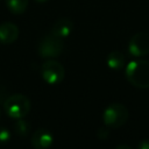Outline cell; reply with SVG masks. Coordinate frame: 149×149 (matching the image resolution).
Returning <instances> with one entry per match:
<instances>
[{
    "mask_svg": "<svg viewBox=\"0 0 149 149\" xmlns=\"http://www.w3.org/2000/svg\"><path fill=\"white\" fill-rule=\"evenodd\" d=\"M19 37V28L12 22H3L0 24V43L12 44Z\"/></svg>",
    "mask_w": 149,
    "mask_h": 149,
    "instance_id": "obj_8",
    "label": "cell"
},
{
    "mask_svg": "<svg viewBox=\"0 0 149 149\" xmlns=\"http://www.w3.org/2000/svg\"><path fill=\"white\" fill-rule=\"evenodd\" d=\"M106 63L107 66L112 70H121L125 66V56L118 50L111 51L106 58Z\"/></svg>",
    "mask_w": 149,
    "mask_h": 149,
    "instance_id": "obj_10",
    "label": "cell"
},
{
    "mask_svg": "<svg viewBox=\"0 0 149 149\" xmlns=\"http://www.w3.org/2000/svg\"><path fill=\"white\" fill-rule=\"evenodd\" d=\"M54 142V135L49 129L38 128L30 136V143L34 149H49Z\"/></svg>",
    "mask_w": 149,
    "mask_h": 149,
    "instance_id": "obj_7",
    "label": "cell"
},
{
    "mask_svg": "<svg viewBox=\"0 0 149 149\" xmlns=\"http://www.w3.org/2000/svg\"><path fill=\"white\" fill-rule=\"evenodd\" d=\"M126 78L133 86L137 88L149 87V61L135 59L126 66Z\"/></svg>",
    "mask_w": 149,
    "mask_h": 149,
    "instance_id": "obj_1",
    "label": "cell"
},
{
    "mask_svg": "<svg viewBox=\"0 0 149 149\" xmlns=\"http://www.w3.org/2000/svg\"><path fill=\"white\" fill-rule=\"evenodd\" d=\"M128 116L129 113L125 105L113 102L105 108L102 113V121L108 128H119L127 122Z\"/></svg>",
    "mask_w": 149,
    "mask_h": 149,
    "instance_id": "obj_3",
    "label": "cell"
},
{
    "mask_svg": "<svg viewBox=\"0 0 149 149\" xmlns=\"http://www.w3.org/2000/svg\"><path fill=\"white\" fill-rule=\"evenodd\" d=\"M10 140V132L6 127H0V144L6 143Z\"/></svg>",
    "mask_w": 149,
    "mask_h": 149,
    "instance_id": "obj_13",
    "label": "cell"
},
{
    "mask_svg": "<svg viewBox=\"0 0 149 149\" xmlns=\"http://www.w3.org/2000/svg\"><path fill=\"white\" fill-rule=\"evenodd\" d=\"M30 128H31V125L27 120H24L23 118L22 119H17L15 121V123H14V130L21 137L27 136L29 134V132H30Z\"/></svg>",
    "mask_w": 149,
    "mask_h": 149,
    "instance_id": "obj_12",
    "label": "cell"
},
{
    "mask_svg": "<svg viewBox=\"0 0 149 149\" xmlns=\"http://www.w3.org/2000/svg\"><path fill=\"white\" fill-rule=\"evenodd\" d=\"M64 49V41L63 38L56 36L55 34L50 33L45 35L38 43L37 51L42 58L45 59H54L58 57Z\"/></svg>",
    "mask_w": 149,
    "mask_h": 149,
    "instance_id": "obj_4",
    "label": "cell"
},
{
    "mask_svg": "<svg viewBox=\"0 0 149 149\" xmlns=\"http://www.w3.org/2000/svg\"><path fill=\"white\" fill-rule=\"evenodd\" d=\"M137 149H149V139H143L139 142Z\"/></svg>",
    "mask_w": 149,
    "mask_h": 149,
    "instance_id": "obj_15",
    "label": "cell"
},
{
    "mask_svg": "<svg viewBox=\"0 0 149 149\" xmlns=\"http://www.w3.org/2000/svg\"><path fill=\"white\" fill-rule=\"evenodd\" d=\"M31 108L30 100L27 95L15 93L9 95L3 102V111L12 119H22L29 114Z\"/></svg>",
    "mask_w": 149,
    "mask_h": 149,
    "instance_id": "obj_2",
    "label": "cell"
},
{
    "mask_svg": "<svg viewBox=\"0 0 149 149\" xmlns=\"http://www.w3.org/2000/svg\"><path fill=\"white\" fill-rule=\"evenodd\" d=\"M73 28H74V24L70 19L61 17L54 23L51 28V33L64 40L71 35V33L73 31Z\"/></svg>",
    "mask_w": 149,
    "mask_h": 149,
    "instance_id": "obj_9",
    "label": "cell"
},
{
    "mask_svg": "<svg viewBox=\"0 0 149 149\" xmlns=\"http://www.w3.org/2000/svg\"><path fill=\"white\" fill-rule=\"evenodd\" d=\"M8 10L14 15H20L26 12L28 7V0H6Z\"/></svg>",
    "mask_w": 149,
    "mask_h": 149,
    "instance_id": "obj_11",
    "label": "cell"
},
{
    "mask_svg": "<svg viewBox=\"0 0 149 149\" xmlns=\"http://www.w3.org/2000/svg\"><path fill=\"white\" fill-rule=\"evenodd\" d=\"M115 149H133V148L129 147V146H127V144H120V146L115 147Z\"/></svg>",
    "mask_w": 149,
    "mask_h": 149,
    "instance_id": "obj_16",
    "label": "cell"
},
{
    "mask_svg": "<svg viewBox=\"0 0 149 149\" xmlns=\"http://www.w3.org/2000/svg\"><path fill=\"white\" fill-rule=\"evenodd\" d=\"M41 74L47 84L57 85L63 81L65 77V69L59 62L55 59H47L41 66Z\"/></svg>",
    "mask_w": 149,
    "mask_h": 149,
    "instance_id": "obj_5",
    "label": "cell"
},
{
    "mask_svg": "<svg viewBox=\"0 0 149 149\" xmlns=\"http://www.w3.org/2000/svg\"><path fill=\"white\" fill-rule=\"evenodd\" d=\"M128 51L132 56L142 57L149 54V33L140 31L133 35L128 43Z\"/></svg>",
    "mask_w": 149,
    "mask_h": 149,
    "instance_id": "obj_6",
    "label": "cell"
},
{
    "mask_svg": "<svg viewBox=\"0 0 149 149\" xmlns=\"http://www.w3.org/2000/svg\"><path fill=\"white\" fill-rule=\"evenodd\" d=\"M0 115H1V114H0Z\"/></svg>",
    "mask_w": 149,
    "mask_h": 149,
    "instance_id": "obj_18",
    "label": "cell"
},
{
    "mask_svg": "<svg viewBox=\"0 0 149 149\" xmlns=\"http://www.w3.org/2000/svg\"><path fill=\"white\" fill-rule=\"evenodd\" d=\"M97 135H98V137H99L100 140H105V139L108 136V129H106V128H100V129L98 130Z\"/></svg>",
    "mask_w": 149,
    "mask_h": 149,
    "instance_id": "obj_14",
    "label": "cell"
},
{
    "mask_svg": "<svg viewBox=\"0 0 149 149\" xmlns=\"http://www.w3.org/2000/svg\"><path fill=\"white\" fill-rule=\"evenodd\" d=\"M34 1H36V2H40V3H42V2H45L47 0H34Z\"/></svg>",
    "mask_w": 149,
    "mask_h": 149,
    "instance_id": "obj_17",
    "label": "cell"
}]
</instances>
